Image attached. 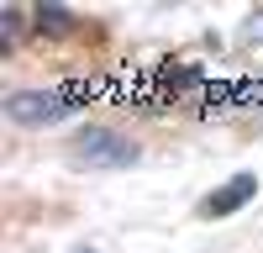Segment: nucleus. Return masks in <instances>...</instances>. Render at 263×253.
<instances>
[{
  "label": "nucleus",
  "instance_id": "nucleus-1",
  "mask_svg": "<svg viewBox=\"0 0 263 253\" xmlns=\"http://www.w3.org/2000/svg\"><path fill=\"white\" fill-rule=\"evenodd\" d=\"M74 158H84L90 169H132L142 158V148L121 132H111V127H84L74 137Z\"/></svg>",
  "mask_w": 263,
  "mask_h": 253
},
{
  "label": "nucleus",
  "instance_id": "nucleus-2",
  "mask_svg": "<svg viewBox=\"0 0 263 253\" xmlns=\"http://www.w3.org/2000/svg\"><path fill=\"white\" fill-rule=\"evenodd\" d=\"M69 111H74V100L58 90H16L6 100V116L16 127H48V121H63Z\"/></svg>",
  "mask_w": 263,
  "mask_h": 253
},
{
  "label": "nucleus",
  "instance_id": "nucleus-3",
  "mask_svg": "<svg viewBox=\"0 0 263 253\" xmlns=\"http://www.w3.org/2000/svg\"><path fill=\"white\" fill-rule=\"evenodd\" d=\"M253 195H258V174H232L221 190H211V195L200 201V216H211V222L216 216H232V211H242Z\"/></svg>",
  "mask_w": 263,
  "mask_h": 253
},
{
  "label": "nucleus",
  "instance_id": "nucleus-4",
  "mask_svg": "<svg viewBox=\"0 0 263 253\" xmlns=\"http://www.w3.org/2000/svg\"><path fill=\"white\" fill-rule=\"evenodd\" d=\"M74 253H95V248H74Z\"/></svg>",
  "mask_w": 263,
  "mask_h": 253
}]
</instances>
